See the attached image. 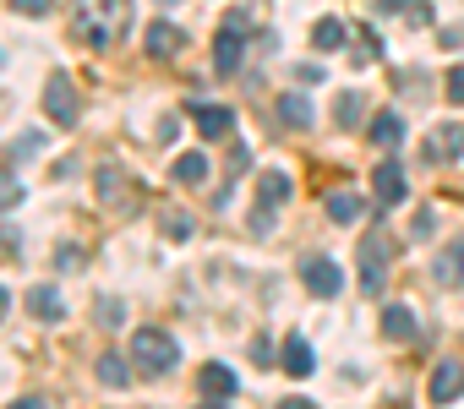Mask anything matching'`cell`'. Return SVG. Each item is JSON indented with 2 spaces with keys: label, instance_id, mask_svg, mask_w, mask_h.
<instances>
[{
  "label": "cell",
  "instance_id": "6da1fadb",
  "mask_svg": "<svg viewBox=\"0 0 464 409\" xmlns=\"http://www.w3.org/2000/svg\"><path fill=\"white\" fill-rule=\"evenodd\" d=\"M126 23H131V6H126V0H77V12H72V33H77L82 44H93V50L121 44Z\"/></svg>",
  "mask_w": 464,
  "mask_h": 409
},
{
  "label": "cell",
  "instance_id": "7a4b0ae2",
  "mask_svg": "<svg viewBox=\"0 0 464 409\" xmlns=\"http://www.w3.org/2000/svg\"><path fill=\"white\" fill-rule=\"evenodd\" d=\"M131 360H137L142 376H164V371H175L180 349H175V338H169L164 328H142V333L131 338Z\"/></svg>",
  "mask_w": 464,
  "mask_h": 409
},
{
  "label": "cell",
  "instance_id": "3957f363",
  "mask_svg": "<svg viewBox=\"0 0 464 409\" xmlns=\"http://www.w3.org/2000/svg\"><path fill=\"white\" fill-rule=\"evenodd\" d=\"M393 235L388 230H366L361 241V290L366 295H382V279H388V262H393Z\"/></svg>",
  "mask_w": 464,
  "mask_h": 409
},
{
  "label": "cell",
  "instance_id": "277c9868",
  "mask_svg": "<svg viewBox=\"0 0 464 409\" xmlns=\"http://www.w3.org/2000/svg\"><path fill=\"white\" fill-rule=\"evenodd\" d=\"M241 55H246V12L224 17V28H218V39H213V66H218V77H236V71H241Z\"/></svg>",
  "mask_w": 464,
  "mask_h": 409
},
{
  "label": "cell",
  "instance_id": "5b68a950",
  "mask_svg": "<svg viewBox=\"0 0 464 409\" xmlns=\"http://www.w3.org/2000/svg\"><path fill=\"white\" fill-rule=\"evenodd\" d=\"M290 196H295V180H290L285 169H263V175H257V230H263V235H268L274 208H285Z\"/></svg>",
  "mask_w": 464,
  "mask_h": 409
},
{
  "label": "cell",
  "instance_id": "8992f818",
  "mask_svg": "<svg viewBox=\"0 0 464 409\" xmlns=\"http://www.w3.org/2000/svg\"><path fill=\"white\" fill-rule=\"evenodd\" d=\"M44 115H50L55 126H77V115H82V104H77V88H72L61 71L44 82Z\"/></svg>",
  "mask_w": 464,
  "mask_h": 409
},
{
  "label": "cell",
  "instance_id": "52a82bcc",
  "mask_svg": "<svg viewBox=\"0 0 464 409\" xmlns=\"http://www.w3.org/2000/svg\"><path fill=\"white\" fill-rule=\"evenodd\" d=\"M301 279H306V290H312L317 300H334V295L344 290V273H339V262H328V257H306V262H301Z\"/></svg>",
  "mask_w": 464,
  "mask_h": 409
},
{
  "label": "cell",
  "instance_id": "ba28073f",
  "mask_svg": "<svg viewBox=\"0 0 464 409\" xmlns=\"http://www.w3.org/2000/svg\"><path fill=\"white\" fill-rule=\"evenodd\" d=\"M459 153H464V126H459V120L437 126V131L420 142V158H426V164H453Z\"/></svg>",
  "mask_w": 464,
  "mask_h": 409
},
{
  "label": "cell",
  "instance_id": "9c48e42d",
  "mask_svg": "<svg viewBox=\"0 0 464 409\" xmlns=\"http://www.w3.org/2000/svg\"><path fill=\"white\" fill-rule=\"evenodd\" d=\"M459 393H464V366H459V360H442V366L431 371V387H426V398H431V404H453Z\"/></svg>",
  "mask_w": 464,
  "mask_h": 409
},
{
  "label": "cell",
  "instance_id": "30bf717a",
  "mask_svg": "<svg viewBox=\"0 0 464 409\" xmlns=\"http://www.w3.org/2000/svg\"><path fill=\"white\" fill-rule=\"evenodd\" d=\"M431 273H437V284H448V290H464V235L442 246V257L431 262Z\"/></svg>",
  "mask_w": 464,
  "mask_h": 409
},
{
  "label": "cell",
  "instance_id": "8fae6325",
  "mask_svg": "<svg viewBox=\"0 0 464 409\" xmlns=\"http://www.w3.org/2000/svg\"><path fill=\"white\" fill-rule=\"evenodd\" d=\"M99 196H104V208H131V202H137V185L121 175V169H99Z\"/></svg>",
  "mask_w": 464,
  "mask_h": 409
},
{
  "label": "cell",
  "instance_id": "7c38bea8",
  "mask_svg": "<svg viewBox=\"0 0 464 409\" xmlns=\"http://www.w3.org/2000/svg\"><path fill=\"white\" fill-rule=\"evenodd\" d=\"M372 191H377L382 208H399V202H404V169L399 164H377L372 169Z\"/></svg>",
  "mask_w": 464,
  "mask_h": 409
},
{
  "label": "cell",
  "instance_id": "4fadbf2b",
  "mask_svg": "<svg viewBox=\"0 0 464 409\" xmlns=\"http://www.w3.org/2000/svg\"><path fill=\"white\" fill-rule=\"evenodd\" d=\"M186 50V33L175 28V23H148V55L153 61H169V55H180Z\"/></svg>",
  "mask_w": 464,
  "mask_h": 409
},
{
  "label": "cell",
  "instance_id": "5bb4252c",
  "mask_svg": "<svg viewBox=\"0 0 464 409\" xmlns=\"http://www.w3.org/2000/svg\"><path fill=\"white\" fill-rule=\"evenodd\" d=\"M366 137H372V147H377V153H393V147L404 142V120H399L393 109H382V115H372Z\"/></svg>",
  "mask_w": 464,
  "mask_h": 409
},
{
  "label": "cell",
  "instance_id": "9a60e30c",
  "mask_svg": "<svg viewBox=\"0 0 464 409\" xmlns=\"http://www.w3.org/2000/svg\"><path fill=\"white\" fill-rule=\"evenodd\" d=\"M197 387L208 393V398H236V371H229V366H218V360H208L202 371H197Z\"/></svg>",
  "mask_w": 464,
  "mask_h": 409
},
{
  "label": "cell",
  "instance_id": "2e32d148",
  "mask_svg": "<svg viewBox=\"0 0 464 409\" xmlns=\"http://www.w3.org/2000/svg\"><path fill=\"white\" fill-rule=\"evenodd\" d=\"M191 120H197L202 137H229V126H236V115L224 104H191Z\"/></svg>",
  "mask_w": 464,
  "mask_h": 409
},
{
  "label": "cell",
  "instance_id": "e0dca14e",
  "mask_svg": "<svg viewBox=\"0 0 464 409\" xmlns=\"http://www.w3.org/2000/svg\"><path fill=\"white\" fill-rule=\"evenodd\" d=\"M28 311H34L39 322H61V317H66V300H61L55 284H39V290H28Z\"/></svg>",
  "mask_w": 464,
  "mask_h": 409
},
{
  "label": "cell",
  "instance_id": "ac0fdd59",
  "mask_svg": "<svg viewBox=\"0 0 464 409\" xmlns=\"http://www.w3.org/2000/svg\"><path fill=\"white\" fill-rule=\"evenodd\" d=\"M382 338L410 344V338H415V311H410V306H382Z\"/></svg>",
  "mask_w": 464,
  "mask_h": 409
},
{
  "label": "cell",
  "instance_id": "d6986e66",
  "mask_svg": "<svg viewBox=\"0 0 464 409\" xmlns=\"http://www.w3.org/2000/svg\"><path fill=\"white\" fill-rule=\"evenodd\" d=\"M285 371H290L295 382H306V376L317 371V360H312V344H306V338H295V333L285 338Z\"/></svg>",
  "mask_w": 464,
  "mask_h": 409
},
{
  "label": "cell",
  "instance_id": "ffe728a7",
  "mask_svg": "<svg viewBox=\"0 0 464 409\" xmlns=\"http://www.w3.org/2000/svg\"><path fill=\"white\" fill-rule=\"evenodd\" d=\"M312 44H317V50H323V55H339V50H344V44H350V28H344V23H339V17H323V23H317V28H312Z\"/></svg>",
  "mask_w": 464,
  "mask_h": 409
},
{
  "label": "cell",
  "instance_id": "44dd1931",
  "mask_svg": "<svg viewBox=\"0 0 464 409\" xmlns=\"http://www.w3.org/2000/svg\"><path fill=\"white\" fill-rule=\"evenodd\" d=\"M361 115H366V99H361L355 88H344V93L334 99V120H339V131H355V126H361Z\"/></svg>",
  "mask_w": 464,
  "mask_h": 409
},
{
  "label": "cell",
  "instance_id": "7402d4cb",
  "mask_svg": "<svg viewBox=\"0 0 464 409\" xmlns=\"http://www.w3.org/2000/svg\"><path fill=\"white\" fill-rule=\"evenodd\" d=\"M361 214H366V202H361L355 191H334V196H328V219H334V224H355Z\"/></svg>",
  "mask_w": 464,
  "mask_h": 409
},
{
  "label": "cell",
  "instance_id": "603a6c76",
  "mask_svg": "<svg viewBox=\"0 0 464 409\" xmlns=\"http://www.w3.org/2000/svg\"><path fill=\"white\" fill-rule=\"evenodd\" d=\"M208 175H213V169H208V153H180V158H175V180H180V185H202Z\"/></svg>",
  "mask_w": 464,
  "mask_h": 409
},
{
  "label": "cell",
  "instance_id": "cb8c5ba5",
  "mask_svg": "<svg viewBox=\"0 0 464 409\" xmlns=\"http://www.w3.org/2000/svg\"><path fill=\"white\" fill-rule=\"evenodd\" d=\"M279 120L295 126V131H306V126H312V104H306L301 93H285V99H279Z\"/></svg>",
  "mask_w": 464,
  "mask_h": 409
},
{
  "label": "cell",
  "instance_id": "d4e9b609",
  "mask_svg": "<svg viewBox=\"0 0 464 409\" xmlns=\"http://www.w3.org/2000/svg\"><path fill=\"white\" fill-rule=\"evenodd\" d=\"M99 382H104V387H126V382H131V366H126L121 355H99Z\"/></svg>",
  "mask_w": 464,
  "mask_h": 409
},
{
  "label": "cell",
  "instance_id": "484cf974",
  "mask_svg": "<svg viewBox=\"0 0 464 409\" xmlns=\"http://www.w3.org/2000/svg\"><path fill=\"white\" fill-rule=\"evenodd\" d=\"M17 202H23V180L17 175H0V214H12Z\"/></svg>",
  "mask_w": 464,
  "mask_h": 409
},
{
  "label": "cell",
  "instance_id": "4316f807",
  "mask_svg": "<svg viewBox=\"0 0 464 409\" xmlns=\"http://www.w3.org/2000/svg\"><path fill=\"white\" fill-rule=\"evenodd\" d=\"M164 235L169 241H191V219L186 214H164Z\"/></svg>",
  "mask_w": 464,
  "mask_h": 409
},
{
  "label": "cell",
  "instance_id": "83f0119b",
  "mask_svg": "<svg viewBox=\"0 0 464 409\" xmlns=\"http://www.w3.org/2000/svg\"><path fill=\"white\" fill-rule=\"evenodd\" d=\"M12 153H17V158H28V153H44V131H34V137H17V142H12Z\"/></svg>",
  "mask_w": 464,
  "mask_h": 409
},
{
  "label": "cell",
  "instance_id": "f1b7e54d",
  "mask_svg": "<svg viewBox=\"0 0 464 409\" xmlns=\"http://www.w3.org/2000/svg\"><path fill=\"white\" fill-rule=\"evenodd\" d=\"M442 93H448V104H464V66L448 71V88H442Z\"/></svg>",
  "mask_w": 464,
  "mask_h": 409
},
{
  "label": "cell",
  "instance_id": "f546056e",
  "mask_svg": "<svg viewBox=\"0 0 464 409\" xmlns=\"http://www.w3.org/2000/svg\"><path fill=\"white\" fill-rule=\"evenodd\" d=\"M121 317H126V306H121V300H99V322H104V328H115Z\"/></svg>",
  "mask_w": 464,
  "mask_h": 409
},
{
  "label": "cell",
  "instance_id": "4dcf8cb0",
  "mask_svg": "<svg viewBox=\"0 0 464 409\" xmlns=\"http://www.w3.org/2000/svg\"><path fill=\"white\" fill-rule=\"evenodd\" d=\"M23 17H50V0H12Z\"/></svg>",
  "mask_w": 464,
  "mask_h": 409
},
{
  "label": "cell",
  "instance_id": "1f68e13d",
  "mask_svg": "<svg viewBox=\"0 0 464 409\" xmlns=\"http://www.w3.org/2000/svg\"><path fill=\"white\" fill-rule=\"evenodd\" d=\"M252 360H257V366H274V349H268V338H252Z\"/></svg>",
  "mask_w": 464,
  "mask_h": 409
},
{
  "label": "cell",
  "instance_id": "d6a6232c",
  "mask_svg": "<svg viewBox=\"0 0 464 409\" xmlns=\"http://www.w3.org/2000/svg\"><path fill=\"white\" fill-rule=\"evenodd\" d=\"M55 262H61V268H82V246H77V252H72V246H61V257H55Z\"/></svg>",
  "mask_w": 464,
  "mask_h": 409
},
{
  "label": "cell",
  "instance_id": "836d02e7",
  "mask_svg": "<svg viewBox=\"0 0 464 409\" xmlns=\"http://www.w3.org/2000/svg\"><path fill=\"white\" fill-rule=\"evenodd\" d=\"M159 137H164V142H175V137H180V120H175V115H164V126H159Z\"/></svg>",
  "mask_w": 464,
  "mask_h": 409
},
{
  "label": "cell",
  "instance_id": "e575fe53",
  "mask_svg": "<svg viewBox=\"0 0 464 409\" xmlns=\"http://www.w3.org/2000/svg\"><path fill=\"white\" fill-rule=\"evenodd\" d=\"M12 409H50V404H44V398H17Z\"/></svg>",
  "mask_w": 464,
  "mask_h": 409
},
{
  "label": "cell",
  "instance_id": "d590c367",
  "mask_svg": "<svg viewBox=\"0 0 464 409\" xmlns=\"http://www.w3.org/2000/svg\"><path fill=\"white\" fill-rule=\"evenodd\" d=\"M202 409H229V398H208V404H202Z\"/></svg>",
  "mask_w": 464,
  "mask_h": 409
},
{
  "label": "cell",
  "instance_id": "8d00e7d4",
  "mask_svg": "<svg viewBox=\"0 0 464 409\" xmlns=\"http://www.w3.org/2000/svg\"><path fill=\"white\" fill-rule=\"evenodd\" d=\"M285 409H312V404H306V398H290V404H285Z\"/></svg>",
  "mask_w": 464,
  "mask_h": 409
},
{
  "label": "cell",
  "instance_id": "74e56055",
  "mask_svg": "<svg viewBox=\"0 0 464 409\" xmlns=\"http://www.w3.org/2000/svg\"><path fill=\"white\" fill-rule=\"evenodd\" d=\"M6 306H12V295H6V290H0V317H6Z\"/></svg>",
  "mask_w": 464,
  "mask_h": 409
},
{
  "label": "cell",
  "instance_id": "f35d334b",
  "mask_svg": "<svg viewBox=\"0 0 464 409\" xmlns=\"http://www.w3.org/2000/svg\"><path fill=\"white\" fill-rule=\"evenodd\" d=\"M159 6H175V0H159Z\"/></svg>",
  "mask_w": 464,
  "mask_h": 409
}]
</instances>
